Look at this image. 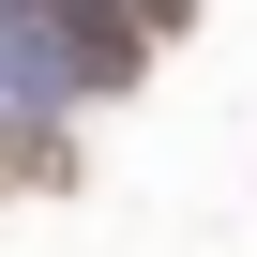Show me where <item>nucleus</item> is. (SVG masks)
<instances>
[{"instance_id":"2","label":"nucleus","mask_w":257,"mask_h":257,"mask_svg":"<svg viewBox=\"0 0 257 257\" xmlns=\"http://www.w3.org/2000/svg\"><path fill=\"white\" fill-rule=\"evenodd\" d=\"M137 16H152V31H182V16H197V0H137Z\"/></svg>"},{"instance_id":"1","label":"nucleus","mask_w":257,"mask_h":257,"mask_svg":"<svg viewBox=\"0 0 257 257\" xmlns=\"http://www.w3.org/2000/svg\"><path fill=\"white\" fill-rule=\"evenodd\" d=\"M0 31H16V61L61 76V91H121L152 61V16L137 0H0Z\"/></svg>"}]
</instances>
